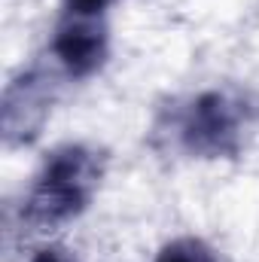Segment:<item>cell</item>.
<instances>
[{
    "label": "cell",
    "instance_id": "cell-1",
    "mask_svg": "<svg viewBox=\"0 0 259 262\" xmlns=\"http://www.w3.org/2000/svg\"><path fill=\"white\" fill-rule=\"evenodd\" d=\"M101 177H104V156L98 149L82 143L58 146L43 162L28 192V201H25L28 223L40 229H52L79 216L89 207L92 195L98 192Z\"/></svg>",
    "mask_w": 259,
    "mask_h": 262
},
{
    "label": "cell",
    "instance_id": "cell-2",
    "mask_svg": "<svg viewBox=\"0 0 259 262\" xmlns=\"http://www.w3.org/2000/svg\"><path fill=\"white\" fill-rule=\"evenodd\" d=\"M259 119V104L238 92H204L186 104L177 122V137L186 152L201 159L238 156L247 125Z\"/></svg>",
    "mask_w": 259,
    "mask_h": 262
},
{
    "label": "cell",
    "instance_id": "cell-3",
    "mask_svg": "<svg viewBox=\"0 0 259 262\" xmlns=\"http://www.w3.org/2000/svg\"><path fill=\"white\" fill-rule=\"evenodd\" d=\"M107 49H110L107 25L98 15L85 12H70L58 25L52 40V52L70 76H92L107 61Z\"/></svg>",
    "mask_w": 259,
    "mask_h": 262
},
{
    "label": "cell",
    "instance_id": "cell-4",
    "mask_svg": "<svg viewBox=\"0 0 259 262\" xmlns=\"http://www.w3.org/2000/svg\"><path fill=\"white\" fill-rule=\"evenodd\" d=\"M49 82L40 73H25L9 82L3 95V134L6 143L34 140L49 116Z\"/></svg>",
    "mask_w": 259,
    "mask_h": 262
},
{
    "label": "cell",
    "instance_id": "cell-5",
    "mask_svg": "<svg viewBox=\"0 0 259 262\" xmlns=\"http://www.w3.org/2000/svg\"><path fill=\"white\" fill-rule=\"evenodd\" d=\"M156 262H217L210 247L198 238H177L159 250Z\"/></svg>",
    "mask_w": 259,
    "mask_h": 262
},
{
    "label": "cell",
    "instance_id": "cell-6",
    "mask_svg": "<svg viewBox=\"0 0 259 262\" xmlns=\"http://www.w3.org/2000/svg\"><path fill=\"white\" fill-rule=\"evenodd\" d=\"M31 262H79L67 247H61V244H49V247H40L34 256H31Z\"/></svg>",
    "mask_w": 259,
    "mask_h": 262
},
{
    "label": "cell",
    "instance_id": "cell-7",
    "mask_svg": "<svg viewBox=\"0 0 259 262\" xmlns=\"http://www.w3.org/2000/svg\"><path fill=\"white\" fill-rule=\"evenodd\" d=\"M107 3H113V0H67L70 12H85V15H98Z\"/></svg>",
    "mask_w": 259,
    "mask_h": 262
}]
</instances>
